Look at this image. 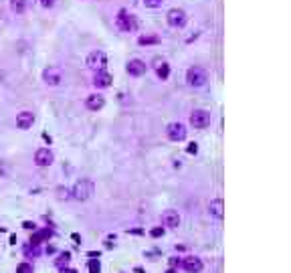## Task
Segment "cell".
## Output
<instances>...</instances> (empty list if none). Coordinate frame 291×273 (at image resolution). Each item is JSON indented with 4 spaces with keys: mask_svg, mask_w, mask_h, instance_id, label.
I'll return each instance as SVG.
<instances>
[{
    "mask_svg": "<svg viewBox=\"0 0 291 273\" xmlns=\"http://www.w3.org/2000/svg\"><path fill=\"white\" fill-rule=\"evenodd\" d=\"M93 190H95L93 182H91L89 178H81V180H77L75 184H73V190H71V194H73V198H75V200L83 202V200H87V198H91Z\"/></svg>",
    "mask_w": 291,
    "mask_h": 273,
    "instance_id": "1",
    "label": "cell"
},
{
    "mask_svg": "<svg viewBox=\"0 0 291 273\" xmlns=\"http://www.w3.org/2000/svg\"><path fill=\"white\" fill-rule=\"evenodd\" d=\"M115 26H118L122 33H134V30L138 28V18L132 12H128V10L122 8L118 12V16H115Z\"/></svg>",
    "mask_w": 291,
    "mask_h": 273,
    "instance_id": "2",
    "label": "cell"
},
{
    "mask_svg": "<svg viewBox=\"0 0 291 273\" xmlns=\"http://www.w3.org/2000/svg\"><path fill=\"white\" fill-rule=\"evenodd\" d=\"M207 81H209V73L202 67H190L186 71V83L190 87H202L207 85Z\"/></svg>",
    "mask_w": 291,
    "mask_h": 273,
    "instance_id": "3",
    "label": "cell"
},
{
    "mask_svg": "<svg viewBox=\"0 0 291 273\" xmlns=\"http://www.w3.org/2000/svg\"><path fill=\"white\" fill-rule=\"evenodd\" d=\"M87 67L93 69V71H103L107 67V55L99 49L91 51L89 55H87Z\"/></svg>",
    "mask_w": 291,
    "mask_h": 273,
    "instance_id": "4",
    "label": "cell"
},
{
    "mask_svg": "<svg viewBox=\"0 0 291 273\" xmlns=\"http://www.w3.org/2000/svg\"><path fill=\"white\" fill-rule=\"evenodd\" d=\"M166 136L172 142H184L186 136H188V130H186L184 124H180V121H172V124H168V128H166Z\"/></svg>",
    "mask_w": 291,
    "mask_h": 273,
    "instance_id": "5",
    "label": "cell"
},
{
    "mask_svg": "<svg viewBox=\"0 0 291 273\" xmlns=\"http://www.w3.org/2000/svg\"><path fill=\"white\" fill-rule=\"evenodd\" d=\"M190 126L196 130H205L211 126V113L207 109H194L190 113Z\"/></svg>",
    "mask_w": 291,
    "mask_h": 273,
    "instance_id": "6",
    "label": "cell"
},
{
    "mask_svg": "<svg viewBox=\"0 0 291 273\" xmlns=\"http://www.w3.org/2000/svg\"><path fill=\"white\" fill-rule=\"evenodd\" d=\"M186 20H188V16H186V12L182 8H170L168 14H166V22L172 28H182L186 24Z\"/></svg>",
    "mask_w": 291,
    "mask_h": 273,
    "instance_id": "7",
    "label": "cell"
},
{
    "mask_svg": "<svg viewBox=\"0 0 291 273\" xmlns=\"http://www.w3.org/2000/svg\"><path fill=\"white\" fill-rule=\"evenodd\" d=\"M43 81L49 85V87H57L63 83V71L59 67H47L43 71Z\"/></svg>",
    "mask_w": 291,
    "mask_h": 273,
    "instance_id": "8",
    "label": "cell"
},
{
    "mask_svg": "<svg viewBox=\"0 0 291 273\" xmlns=\"http://www.w3.org/2000/svg\"><path fill=\"white\" fill-rule=\"evenodd\" d=\"M53 160H55V156H53V152H51L49 148H39V150L35 152V164H37L39 168L51 166Z\"/></svg>",
    "mask_w": 291,
    "mask_h": 273,
    "instance_id": "9",
    "label": "cell"
},
{
    "mask_svg": "<svg viewBox=\"0 0 291 273\" xmlns=\"http://www.w3.org/2000/svg\"><path fill=\"white\" fill-rule=\"evenodd\" d=\"M33 124H35V113L33 111L24 109V111L16 113V128L18 130H28V128H33Z\"/></svg>",
    "mask_w": 291,
    "mask_h": 273,
    "instance_id": "10",
    "label": "cell"
},
{
    "mask_svg": "<svg viewBox=\"0 0 291 273\" xmlns=\"http://www.w3.org/2000/svg\"><path fill=\"white\" fill-rule=\"evenodd\" d=\"M126 71L132 77H142L146 71H148V65H146V61H142V59H132L128 63V67H126Z\"/></svg>",
    "mask_w": 291,
    "mask_h": 273,
    "instance_id": "11",
    "label": "cell"
},
{
    "mask_svg": "<svg viewBox=\"0 0 291 273\" xmlns=\"http://www.w3.org/2000/svg\"><path fill=\"white\" fill-rule=\"evenodd\" d=\"M103 105H105V97L101 93H91L85 97V107L89 111H101Z\"/></svg>",
    "mask_w": 291,
    "mask_h": 273,
    "instance_id": "12",
    "label": "cell"
},
{
    "mask_svg": "<svg viewBox=\"0 0 291 273\" xmlns=\"http://www.w3.org/2000/svg\"><path fill=\"white\" fill-rule=\"evenodd\" d=\"M162 223H164V227H168V229H178L180 223H182V219H180V215H178V210H166L164 215H162Z\"/></svg>",
    "mask_w": 291,
    "mask_h": 273,
    "instance_id": "13",
    "label": "cell"
},
{
    "mask_svg": "<svg viewBox=\"0 0 291 273\" xmlns=\"http://www.w3.org/2000/svg\"><path fill=\"white\" fill-rule=\"evenodd\" d=\"M209 212L217 219V221H222V217H224V202H222V198H215V200H211L209 202Z\"/></svg>",
    "mask_w": 291,
    "mask_h": 273,
    "instance_id": "14",
    "label": "cell"
},
{
    "mask_svg": "<svg viewBox=\"0 0 291 273\" xmlns=\"http://www.w3.org/2000/svg\"><path fill=\"white\" fill-rule=\"evenodd\" d=\"M182 267H184V271H188V273H200L202 271V261L198 259V257H184L182 259Z\"/></svg>",
    "mask_w": 291,
    "mask_h": 273,
    "instance_id": "15",
    "label": "cell"
},
{
    "mask_svg": "<svg viewBox=\"0 0 291 273\" xmlns=\"http://www.w3.org/2000/svg\"><path fill=\"white\" fill-rule=\"evenodd\" d=\"M111 81H113V77H111L105 69H103V71H95V77H93V85H95V87L105 89V87L111 85Z\"/></svg>",
    "mask_w": 291,
    "mask_h": 273,
    "instance_id": "16",
    "label": "cell"
},
{
    "mask_svg": "<svg viewBox=\"0 0 291 273\" xmlns=\"http://www.w3.org/2000/svg\"><path fill=\"white\" fill-rule=\"evenodd\" d=\"M156 75H158V79H162V81H166L168 77H170V65L166 63V61H156Z\"/></svg>",
    "mask_w": 291,
    "mask_h": 273,
    "instance_id": "17",
    "label": "cell"
},
{
    "mask_svg": "<svg viewBox=\"0 0 291 273\" xmlns=\"http://www.w3.org/2000/svg\"><path fill=\"white\" fill-rule=\"evenodd\" d=\"M28 8V0H10V10L14 14H24Z\"/></svg>",
    "mask_w": 291,
    "mask_h": 273,
    "instance_id": "18",
    "label": "cell"
},
{
    "mask_svg": "<svg viewBox=\"0 0 291 273\" xmlns=\"http://www.w3.org/2000/svg\"><path fill=\"white\" fill-rule=\"evenodd\" d=\"M158 43H160V37H156V35H142L138 39V45H142V47H146V45H158Z\"/></svg>",
    "mask_w": 291,
    "mask_h": 273,
    "instance_id": "19",
    "label": "cell"
},
{
    "mask_svg": "<svg viewBox=\"0 0 291 273\" xmlns=\"http://www.w3.org/2000/svg\"><path fill=\"white\" fill-rule=\"evenodd\" d=\"M142 2H144L146 8H160L166 0H142Z\"/></svg>",
    "mask_w": 291,
    "mask_h": 273,
    "instance_id": "20",
    "label": "cell"
},
{
    "mask_svg": "<svg viewBox=\"0 0 291 273\" xmlns=\"http://www.w3.org/2000/svg\"><path fill=\"white\" fill-rule=\"evenodd\" d=\"M18 273H33V267L22 263V265H18Z\"/></svg>",
    "mask_w": 291,
    "mask_h": 273,
    "instance_id": "21",
    "label": "cell"
},
{
    "mask_svg": "<svg viewBox=\"0 0 291 273\" xmlns=\"http://www.w3.org/2000/svg\"><path fill=\"white\" fill-rule=\"evenodd\" d=\"M41 6L43 8H53L55 6V0H41Z\"/></svg>",
    "mask_w": 291,
    "mask_h": 273,
    "instance_id": "22",
    "label": "cell"
},
{
    "mask_svg": "<svg viewBox=\"0 0 291 273\" xmlns=\"http://www.w3.org/2000/svg\"><path fill=\"white\" fill-rule=\"evenodd\" d=\"M196 152H198V146L196 144H190L188 146V154H196Z\"/></svg>",
    "mask_w": 291,
    "mask_h": 273,
    "instance_id": "23",
    "label": "cell"
},
{
    "mask_svg": "<svg viewBox=\"0 0 291 273\" xmlns=\"http://www.w3.org/2000/svg\"><path fill=\"white\" fill-rule=\"evenodd\" d=\"M164 235V229H152V237H162Z\"/></svg>",
    "mask_w": 291,
    "mask_h": 273,
    "instance_id": "24",
    "label": "cell"
},
{
    "mask_svg": "<svg viewBox=\"0 0 291 273\" xmlns=\"http://www.w3.org/2000/svg\"><path fill=\"white\" fill-rule=\"evenodd\" d=\"M91 273H99V263H91Z\"/></svg>",
    "mask_w": 291,
    "mask_h": 273,
    "instance_id": "25",
    "label": "cell"
},
{
    "mask_svg": "<svg viewBox=\"0 0 291 273\" xmlns=\"http://www.w3.org/2000/svg\"><path fill=\"white\" fill-rule=\"evenodd\" d=\"M166 273H176V271H174V269H168V271H166Z\"/></svg>",
    "mask_w": 291,
    "mask_h": 273,
    "instance_id": "26",
    "label": "cell"
},
{
    "mask_svg": "<svg viewBox=\"0 0 291 273\" xmlns=\"http://www.w3.org/2000/svg\"><path fill=\"white\" fill-rule=\"evenodd\" d=\"M67 273H75V271H67Z\"/></svg>",
    "mask_w": 291,
    "mask_h": 273,
    "instance_id": "27",
    "label": "cell"
}]
</instances>
